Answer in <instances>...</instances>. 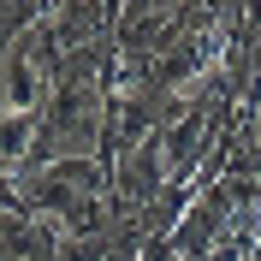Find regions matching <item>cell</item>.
<instances>
[{
    "label": "cell",
    "mask_w": 261,
    "mask_h": 261,
    "mask_svg": "<svg viewBox=\"0 0 261 261\" xmlns=\"http://www.w3.org/2000/svg\"><path fill=\"white\" fill-rule=\"evenodd\" d=\"M137 261H178V249H172V238H143Z\"/></svg>",
    "instance_id": "obj_1"
}]
</instances>
